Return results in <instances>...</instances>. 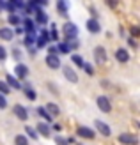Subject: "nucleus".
I'll use <instances>...</instances> for the list:
<instances>
[{"instance_id": "obj_27", "label": "nucleus", "mask_w": 140, "mask_h": 145, "mask_svg": "<svg viewBox=\"0 0 140 145\" xmlns=\"http://www.w3.org/2000/svg\"><path fill=\"white\" fill-rule=\"evenodd\" d=\"M25 136H27V138H32V140H35V138H37V133H35V129L34 127H30V126H27L25 127Z\"/></svg>"}, {"instance_id": "obj_42", "label": "nucleus", "mask_w": 140, "mask_h": 145, "mask_svg": "<svg viewBox=\"0 0 140 145\" xmlns=\"http://www.w3.org/2000/svg\"><path fill=\"white\" fill-rule=\"evenodd\" d=\"M101 87H105V89H106V87H110V85H108L106 80H103V82H101Z\"/></svg>"}, {"instance_id": "obj_18", "label": "nucleus", "mask_w": 140, "mask_h": 145, "mask_svg": "<svg viewBox=\"0 0 140 145\" xmlns=\"http://www.w3.org/2000/svg\"><path fill=\"white\" fill-rule=\"evenodd\" d=\"M45 110H46V113L50 115L51 119H53V117H57V115H60V108H58L55 103H48V105L45 106Z\"/></svg>"}, {"instance_id": "obj_39", "label": "nucleus", "mask_w": 140, "mask_h": 145, "mask_svg": "<svg viewBox=\"0 0 140 145\" xmlns=\"http://www.w3.org/2000/svg\"><path fill=\"white\" fill-rule=\"evenodd\" d=\"M128 44H129L131 48H137V41H135L133 37H129V39H128Z\"/></svg>"}, {"instance_id": "obj_32", "label": "nucleus", "mask_w": 140, "mask_h": 145, "mask_svg": "<svg viewBox=\"0 0 140 145\" xmlns=\"http://www.w3.org/2000/svg\"><path fill=\"white\" fill-rule=\"evenodd\" d=\"M82 69H83V71H85V72H87L89 76H92V74H94V67L91 66V64H87V62L83 64V67H82Z\"/></svg>"}, {"instance_id": "obj_36", "label": "nucleus", "mask_w": 140, "mask_h": 145, "mask_svg": "<svg viewBox=\"0 0 140 145\" xmlns=\"http://www.w3.org/2000/svg\"><path fill=\"white\" fill-rule=\"evenodd\" d=\"M5 59H7V52H5V48H4L2 44H0V62L5 60Z\"/></svg>"}, {"instance_id": "obj_33", "label": "nucleus", "mask_w": 140, "mask_h": 145, "mask_svg": "<svg viewBox=\"0 0 140 145\" xmlns=\"http://www.w3.org/2000/svg\"><path fill=\"white\" fill-rule=\"evenodd\" d=\"M48 55H53V57H58V50L55 44H50L48 46Z\"/></svg>"}, {"instance_id": "obj_38", "label": "nucleus", "mask_w": 140, "mask_h": 145, "mask_svg": "<svg viewBox=\"0 0 140 145\" xmlns=\"http://www.w3.org/2000/svg\"><path fill=\"white\" fill-rule=\"evenodd\" d=\"M138 34H140V28L138 27H131V35H133V39L138 37Z\"/></svg>"}, {"instance_id": "obj_41", "label": "nucleus", "mask_w": 140, "mask_h": 145, "mask_svg": "<svg viewBox=\"0 0 140 145\" xmlns=\"http://www.w3.org/2000/svg\"><path fill=\"white\" fill-rule=\"evenodd\" d=\"M12 34H23V28H21V27H16V30H14Z\"/></svg>"}, {"instance_id": "obj_23", "label": "nucleus", "mask_w": 140, "mask_h": 145, "mask_svg": "<svg viewBox=\"0 0 140 145\" xmlns=\"http://www.w3.org/2000/svg\"><path fill=\"white\" fill-rule=\"evenodd\" d=\"M57 9H58V12H60L62 16H68V4H66L64 0H58L57 2Z\"/></svg>"}, {"instance_id": "obj_17", "label": "nucleus", "mask_w": 140, "mask_h": 145, "mask_svg": "<svg viewBox=\"0 0 140 145\" xmlns=\"http://www.w3.org/2000/svg\"><path fill=\"white\" fill-rule=\"evenodd\" d=\"M5 83H7V87H9V89H14V90H20V89H21L20 80H16L12 74H7V76H5Z\"/></svg>"}, {"instance_id": "obj_40", "label": "nucleus", "mask_w": 140, "mask_h": 145, "mask_svg": "<svg viewBox=\"0 0 140 145\" xmlns=\"http://www.w3.org/2000/svg\"><path fill=\"white\" fill-rule=\"evenodd\" d=\"M50 129H53V131H57V133H58V131H62V126H60V124H53Z\"/></svg>"}, {"instance_id": "obj_28", "label": "nucleus", "mask_w": 140, "mask_h": 145, "mask_svg": "<svg viewBox=\"0 0 140 145\" xmlns=\"http://www.w3.org/2000/svg\"><path fill=\"white\" fill-rule=\"evenodd\" d=\"M7 21H9L11 25H16V27L21 23V20H20V16H18V14H9V16H7Z\"/></svg>"}, {"instance_id": "obj_24", "label": "nucleus", "mask_w": 140, "mask_h": 145, "mask_svg": "<svg viewBox=\"0 0 140 145\" xmlns=\"http://www.w3.org/2000/svg\"><path fill=\"white\" fill-rule=\"evenodd\" d=\"M34 44H35V35H28V34H25L23 46H27V48H32Z\"/></svg>"}, {"instance_id": "obj_2", "label": "nucleus", "mask_w": 140, "mask_h": 145, "mask_svg": "<svg viewBox=\"0 0 140 145\" xmlns=\"http://www.w3.org/2000/svg\"><path fill=\"white\" fill-rule=\"evenodd\" d=\"M64 35H66V39L68 41H73V39H76V35H78V28L75 23H66L64 25Z\"/></svg>"}, {"instance_id": "obj_31", "label": "nucleus", "mask_w": 140, "mask_h": 145, "mask_svg": "<svg viewBox=\"0 0 140 145\" xmlns=\"http://www.w3.org/2000/svg\"><path fill=\"white\" fill-rule=\"evenodd\" d=\"M4 7L9 11V14H16V4L14 2H7V4H4Z\"/></svg>"}, {"instance_id": "obj_43", "label": "nucleus", "mask_w": 140, "mask_h": 145, "mask_svg": "<svg viewBox=\"0 0 140 145\" xmlns=\"http://www.w3.org/2000/svg\"><path fill=\"white\" fill-rule=\"evenodd\" d=\"M4 9V2H0V11H2Z\"/></svg>"}, {"instance_id": "obj_11", "label": "nucleus", "mask_w": 140, "mask_h": 145, "mask_svg": "<svg viewBox=\"0 0 140 145\" xmlns=\"http://www.w3.org/2000/svg\"><path fill=\"white\" fill-rule=\"evenodd\" d=\"M85 27H87V30H89L91 34H98V32L101 30V25H99V21L96 20V18H91V20H87Z\"/></svg>"}, {"instance_id": "obj_4", "label": "nucleus", "mask_w": 140, "mask_h": 145, "mask_svg": "<svg viewBox=\"0 0 140 145\" xmlns=\"http://www.w3.org/2000/svg\"><path fill=\"white\" fill-rule=\"evenodd\" d=\"M50 42V35H48V30H41V35L35 37V48L41 50V48H46Z\"/></svg>"}, {"instance_id": "obj_13", "label": "nucleus", "mask_w": 140, "mask_h": 145, "mask_svg": "<svg viewBox=\"0 0 140 145\" xmlns=\"http://www.w3.org/2000/svg\"><path fill=\"white\" fill-rule=\"evenodd\" d=\"M115 59H117V62L126 64V62L129 60V53H128V50H126V48H117V52H115Z\"/></svg>"}, {"instance_id": "obj_30", "label": "nucleus", "mask_w": 140, "mask_h": 145, "mask_svg": "<svg viewBox=\"0 0 140 145\" xmlns=\"http://www.w3.org/2000/svg\"><path fill=\"white\" fill-rule=\"evenodd\" d=\"M9 92H11V89H9V87H7V83L0 80V94H2V96H7V94H9Z\"/></svg>"}, {"instance_id": "obj_8", "label": "nucleus", "mask_w": 140, "mask_h": 145, "mask_svg": "<svg viewBox=\"0 0 140 145\" xmlns=\"http://www.w3.org/2000/svg\"><path fill=\"white\" fill-rule=\"evenodd\" d=\"M119 142L124 143V145H137V143H138V138H137L135 135L122 133V135H119Z\"/></svg>"}, {"instance_id": "obj_19", "label": "nucleus", "mask_w": 140, "mask_h": 145, "mask_svg": "<svg viewBox=\"0 0 140 145\" xmlns=\"http://www.w3.org/2000/svg\"><path fill=\"white\" fill-rule=\"evenodd\" d=\"M34 23H37V25H46L48 23V16L45 14V11H37L35 12V21Z\"/></svg>"}, {"instance_id": "obj_35", "label": "nucleus", "mask_w": 140, "mask_h": 145, "mask_svg": "<svg viewBox=\"0 0 140 145\" xmlns=\"http://www.w3.org/2000/svg\"><path fill=\"white\" fill-rule=\"evenodd\" d=\"M5 108H7V99H5V96L0 94V110H5Z\"/></svg>"}, {"instance_id": "obj_15", "label": "nucleus", "mask_w": 140, "mask_h": 145, "mask_svg": "<svg viewBox=\"0 0 140 145\" xmlns=\"http://www.w3.org/2000/svg\"><path fill=\"white\" fill-rule=\"evenodd\" d=\"M23 32L28 34V35H34V32H35V23H34V20H30V18H25V20H23Z\"/></svg>"}, {"instance_id": "obj_10", "label": "nucleus", "mask_w": 140, "mask_h": 145, "mask_svg": "<svg viewBox=\"0 0 140 145\" xmlns=\"http://www.w3.org/2000/svg\"><path fill=\"white\" fill-rule=\"evenodd\" d=\"M21 89H23V92H25V96H27V99L28 101H35V97H37V94H35V90L32 89V83H21Z\"/></svg>"}, {"instance_id": "obj_37", "label": "nucleus", "mask_w": 140, "mask_h": 145, "mask_svg": "<svg viewBox=\"0 0 140 145\" xmlns=\"http://www.w3.org/2000/svg\"><path fill=\"white\" fill-rule=\"evenodd\" d=\"M12 57H14L16 60H20V59H21V52H20L18 48H12Z\"/></svg>"}, {"instance_id": "obj_6", "label": "nucleus", "mask_w": 140, "mask_h": 145, "mask_svg": "<svg viewBox=\"0 0 140 145\" xmlns=\"http://www.w3.org/2000/svg\"><path fill=\"white\" fill-rule=\"evenodd\" d=\"M94 60L98 64H105L106 62V50L103 46H96L94 48Z\"/></svg>"}, {"instance_id": "obj_29", "label": "nucleus", "mask_w": 140, "mask_h": 145, "mask_svg": "<svg viewBox=\"0 0 140 145\" xmlns=\"http://www.w3.org/2000/svg\"><path fill=\"white\" fill-rule=\"evenodd\" d=\"M57 50H58V53H69V52H71L69 46H68V42H58Z\"/></svg>"}, {"instance_id": "obj_22", "label": "nucleus", "mask_w": 140, "mask_h": 145, "mask_svg": "<svg viewBox=\"0 0 140 145\" xmlns=\"http://www.w3.org/2000/svg\"><path fill=\"white\" fill-rule=\"evenodd\" d=\"M35 113H37L39 117H43V119H45L46 122H51V120H53V119H51L50 115L46 113V110H45V106H37V108H35Z\"/></svg>"}, {"instance_id": "obj_14", "label": "nucleus", "mask_w": 140, "mask_h": 145, "mask_svg": "<svg viewBox=\"0 0 140 145\" xmlns=\"http://www.w3.org/2000/svg\"><path fill=\"white\" fill-rule=\"evenodd\" d=\"M64 78H66V80H69L71 83H78V74L75 72V69L69 67V66H66V67H64Z\"/></svg>"}, {"instance_id": "obj_26", "label": "nucleus", "mask_w": 140, "mask_h": 145, "mask_svg": "<svg viewBox=\"0 0 140 145\" xmlns=\"http://www.w3.org/2000/svg\"><path fill=\"white\" fill-rule=\"evenodd\" d=\"M48 35H50V42H51V41L58 42V32H57V25H55V23L51 25V32H50Z\"/></svg>"}, {"instance_id": "obj_25", "label": "nucleus", "mask_w": 140, "mask_h": 145, "mask_svg": "<svg viewBox=\"0 0 140 145\" xmlns=\"http://www.w3.org/2000/svg\"><path fill=\"white\" fill-rule=\"evenodd\" d=\"M14 143L16 145H28V138L25 135H16L14 136Z\"/></svg>"}, {"instance_id": "obj_20", "label": "nucleus", "mask_w": 140, "mask_h": 145, "mask_svg": "<svg viewBox=\"0 0 140 145\" xmlns=\"http://www.w3.org/2000/svg\"><path fill=\"white\" fill-rule=\"evenodd\" d=\"M14 34H12V28H0V39L4 41H12Z\"/></svg>"}, {"instance_id": "obj_9", "label": "nucleus", "mask_w": 140, "mask_h": 145, "mask_svg": "<svg viewBox=\"0 0 140 145\" xmlns=\"http://www.w3.org/2000/svg\"><path fill=\"white\" fill-rule=\"evenodd\" d=\"M14 78H20V80H25L27 76H28V67L25 66V64H16V67H14Z\"/></svg>"}, {"instance_id": "obj_21", "label": "nucleus", "mask_w": 140, "mask_h": 145, "mask_svg": "<svg viewBox=\"0 0 140 145\" xmlns=\"http://www.w3.org/2000/svg\"><path fill=\"white\" fill-rule=\"evenodd\" d=\"M71 60H73V64H75L76 67H80V69H82L83 64H85V60L82 59V55H78V53H73V55H71Z\"/></svg>"}, {"instance_id": "obj_5", "label": "nucleus", "mask_w": 140, "mask_h": 145, "mask_svg": "<svg viewBox=\"0 0 140 145\" xmlns=\"http://www.w3.org/2000/svg\"><path fill=\"white\" fill-rule=\"evenodd\" d=\"M76 135L82 136V138H87V140H94V136H96V133L87 126H78L76 127Z\"/></svg>"}, {"instance_id": "obj_3", "label": "nucleus", "mask_w": 140, "mask_h": 145, "mask_svg": "<svg viewBox=\"0 0 140 145\" xmlns=\"http://www.w3.org/2000/svg\"><path fill=\"white\" fill-rule=\"evenodd\" d=\"M12 113L16 115V119H20V120H28V112H27V108L23 106V105H14L12 106Z\"/></svg>"}, {"instance_id": "obj_34", "label": "nucleus", "mask_w": 140, "mask_h": 145, "mask_svg": "<svg viewBox=\"0 0 140 145\" xmlns=\"http://www.w3.org/2000/svg\"><path fill=\"white\" fill-rule=\"evenodd\" d=\"M55 143H57V145H69L68 140L62 138V136H55Z\"/></svg>"}, {"instance_id": "obj_7", "label": "nucleus", "mask_w": 140, "mask_h": 145, "mask_svg": "<svg viewBox=\"0 0 140 145\" xmlns=\"http://www.w3.org/2000/svg\"><path fill=\"white\" fill-rule=\"evenodd\" d=\"M94 126L98 127V131H99L103 136H110V135H112V127H110L106 122H103V120H98V119H96V120H94Z\"/></svg>"}, {"instance_id": "obj_1", "label": "nucleus", "mask_w": 140, "mask_h": 145, "mask_svg": "<svg viewBox=\"0 0 140 145\" xmlns=\"http://www.w3.org/2000/svg\"><path fill=\"white\" fill-rule=\"evenodd\" d=\"M96 105H98V108L101 112H105V113L112 112V103H110V99L106 96H98L96 97Z\"/></svg>"}, {"instance_id": "obj_16", "label": "nucleus", "mask_w": 140, "mask_h": 145, "mask_svg": "<svg viewBox=\"0 0 140 145\" xmlns=\"http://www.w3.org/2000/svg\"><path fill=\"white\" fill-rule=\"evenodd\" d=\"M45 62H46V66H48L50 69H58V67H60V59H58V57H53V55H46Z\"/></svg>"}, {"instance_id": "obj_12", "label": "nucleus", "mask_w": 140, "mask_h": 145, "mask_svg": "<svg viewBox=\"0 0 140 145\" xmlns=\"http://www.w3.org/2000/svg\"><path fill=\"white\" fill-rule=\"evenodd\" d=\"M35 133L45 136V138H48V136L51 135V129H50V126L46 124V122H39V124L35 126Z\"/></svg>"}]
</instances>
